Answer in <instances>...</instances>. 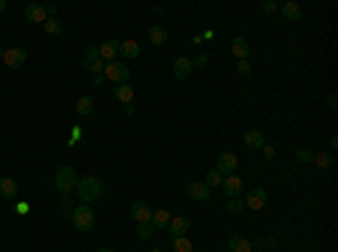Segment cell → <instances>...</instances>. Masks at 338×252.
Returning a JSON list of instances; mask_svg holds the SVG:
<instances>
[{
	"instance_id": "obj_1",
	"label": "cell",
	"mask_w": 338,
	"mask_h": 252,
	"mask_svg": "<svg viewBox=\"0 0 338 252\" xmlns=\"http://www.w3.org/2000/svg\"><path fill=\"white\" fill-rule=\"evenodd\" d=\"M75 187H77V196H79L84 202L99 200L102 194H104V184H102V180H99L97 176H86V178L77 180Z\"/></svg>"
},
{
	"instance_id": "obj_2",
	"label": "cell",
	"mask_w": 338,
	"mask_h": 252,
	"mask_svg": "<svg viewBox=\"0 0 338 252\" xmlns=\"http://www.w3.org/2000/svg\"><path fill=\"white\" fill-rule=\"evenodd\" d=\"M72 225L79 232H90L95 225V212L88 205H79L72 210Z\"/></svg>"
},
{
	"instance_id": "obj_3",
	"label": "cell",
	"mask_w": 338,
	"mask_h": 252,
	"mask_svg": "<svg viewBox=\"0 0 338 252\" xmlns=\"http://www.w3.org/2000/svg\"><path fill=\"white\" fill-rule=\"evenodd\" d=\"M54 184H57L59 192H70L72 187L77 184V174L72 166H59L57 174H54Z\"/></svg>"
},
{
	"instance_id": "obj_4",
	"label": "cell",
	"mask_w": 338,
	"mask_h": 252,
	"mask_svg": "<svg viewBox=\"0 0 338 252\" xmlns=\"http://www.w3.org/2000/svg\"><path fill=\"white\" fill-rule=\"evenodd\" d=\"M102 74L106 76L108 81H115V84H124V81H129L131 70L124 66V63H120V61H111V63H106V66H104V72H102Z\"/></svg>"
},
{
	"instance_id": "obj_5",
	"label": "cell",
	"mask_w": 338,
	"mask_h": 252,
	"mask_svg": "<svg viewBox=\"0 0 338 252\" xmlns=\"http://www.w3.org/2000/svg\"><path fill=\"white\" fill-rule=\"evenodd\" d=\"M237 164H239L237 156H234V153H230V151L221 153V156L216 158V171H219V174H234Z\"/></svg>"
},
{
	"instance_id": "obj_6",
	"label": "cell",
	"mask_w": 338,
	"mask_h": 252,
	"mask_svg": "<svg viewBox=\"0 0 338 252\" xmlns=\"http://www.w3.org/2000/svg\"><path fill=\"white\" fill-rule=\"evenodd\" d=\"M25 58H27V52H25L23 48L5 50V54H3V61H5V66H7V68H18V66H23V63H25Z\"/></svg>"
},
{
	"instance_id": "obj_7",
	"label": "cell",
	"mask_w": 338,
	"mask_h": 252,
	"mask_svg": "<svg viewBox=\"0 0 338 252\" xmlns=\"http://www.w3.org/2000/svg\"><path fill=\"white\" fill-rule=\"evenodd\" d=\"M221 187H223V192H225V196L228 198H237L239 194H241V189H243V180L239 178V176L230 174L228 178L221 182Z\"/></svg>"
},
{
	"instance_id": "obj_8",
	"label": "cell",
	"mask_w": 338,
	"mask_h": 252,
	"mask_svg": "<svg viewBox=\"0 0 338 252\" xmlns=\"http://www.w3.org/2000/svg\"><path fill=\"white\" fill-rule=\"evenodd\" d=\"M151 207H149V202L144 200H135L133 205H131V216H133L138 223H149L151 220Z\"/></svg>"
},
{
	"instance_id": "obj_9",
	"label": "cell",
	"mask_w": 338,
	"mask_h": 252,
	"mask_svg": "<svg viewBox=\"0 0 338 252\" xmlns=\"http://www.w3.org/2000/svg\"><path fill=\"white\" fill-rule=\"evenodd\" d=\"M246 207H250L252 212H257V210H261V207L266 205V192L261 187H255V189H250L248 192V196H246Z\"/></svg>"
},
{
	"instance_id": "obj_10",
	"label": "cell",
	"mask_w": 338,
	"mask_h": 252,
	"mask_svg": "<svg viewBox=\"0 0 338 252\" xmlns=\"http://www.w3.org/2000/svg\"><path fill=\"white\" fill-rule=\"evenodd\" d=\"M187 230H189V218H187V216H171V220H169V234H171V238L185 236V234H187Z\"/></svg>"
},
{
	"instance_id": "obj_11",
	"label": "cell",
	"mask_w": 338,
	"mask_h": 252,
	"mask_svg": "<svg viewBox=\"0 0 338 252\" xmlns=\"http://www.w3.org/2000/svg\"><path fill=\"white\" fill-rule=\"evenodd\" d=\"M171 70H174V76L176 79H187L189 74H192V70H194V66H192V61H189V58H185V56H180V58H176L174 61V68H171Z\"/></svg>"
},
{
	"instance_id": "obj_12",
	"label": "cell",
	"mask_w": 338,
	"mask_h": 252,
	"mask_svg": "<svg viewBox=\"0 0 338 252\" xmlns=\"http://www.w3.org/2000/svg\"><path fill=\"white\" fill-rule=\"evenodd\" d=\"M25 16H27V20H30V22H45V20H48V12H45V7H43V4H36V2L27 4V7H25Z\"/></svg>"
},
{
	"instance_id": "obj_13",
	"label": "cell",
	"mask_w": 338,
	"mask_h": 252,
	"mask_svg": "<svg viewBox=\"0 0 338 252\" xmlns=\"http://www.w3.org/2000/svg\"><path fill=\"white\" fill-rule=\"evenodd\" d=\"M187 196L192 198V200L203 202V200H207V198H210V187H207L205 182H192L187 187Z\"/></svg>"
},
{
	"instance_id": "obj_14",
	"label": "cell",
	"mask_w": 338,
	"mask_h": 252,
	"mask_svg": "<svg viewBox=\"0 0 338 252\" xmlns=\"http://www.w3.org/2000/svg\"><path fill=\"white\" fill-rule=\"evenodd\" d=\"M97 50H99V58L111 63L113 58L120 54V43H117V40H106V43H102Z\"/></svg>"
},
{
	"instance_id": "obj_15",
	"label": "cell",
	"mask_w": 338,
	"mask_h": 252,
	"mask_svg": "<svg viewBox=\"0 0 338 252\" xmlns=\"http://www.w3.org/2000/svg\"><path fill=\"white\" fill-rule=\"evenodd\" d=\"M230 250L232 252H252V243L248 241L246 236H241V234H232L228 241Z\"/></svg>"
},
{
	"instance_id": "obj_16",
	"label": "cell",
	"mask_w": 338,
	"mask_h": 252,
	"mask_svg": "<svg viewBox=\"0 0 338 252\" xmlns=\"http://www.w3.org/2000/svg\"><path fill=\"white\" fill-rule=\"evenodd\" d=\"M230 50H232V54L239 58V61H246V56L250 54V45H248V40L241 38V36H237V38L232 40Z\"/></svg>"
},
{
	"instance_id": "obj_17",
	"label": "cell",
	"mask_w": 338,
	"mask_h": 252,
	"mask_svg": "<svg viewBox=\"0 0 338 252\" xmlns=\"http://www.w3.org/2000/svg\"><path fill=\"white\" fill-rule=\"evenodd\" d=\"M282 14L286 20H300L302 18V4L295 2V0H288V2L282 4Z\"/></svg>"
},
{
	"instance_id": "obj_18",
	"label": "cell",
	"mask_w": 338,
	"mask_h": 252,
	"mask_svg": "<svg viewBox=\"0 0 338 252\" xmlns=\"http://www.w3.org/2000/svg\"><path fill=\"white\" fill-rule=\"evenodd\" d=\"M120 54L126 58H138L140 54H142V50H140V43L133 38L124 40V43H120Z\"/></svg>"
},
{
	"instance_id": "obj_19",
	"label": "cell",
	"mask_w": 338,
	"mask_h": 252,
	"mask_svg": "<svg viewBox=\"0 0 338 252\" xmlns=\"http://www.w3.org/2000/svg\"><path fill=\"white\" fill-rule=\"evenodd\" d=\"M243 144H246L248 148H261L264 146V135L259 133V130H246L243 133Z\"/></svg>"
},
{
	"instance_id": "obj_20",
	"label": "cell",
	"mask_w": 338,
	"mask_h": 252,
	"mask_svg": "<svg viewBox=\"0 0 338 252\" xmlns=\"http://www.w3.org/2000/svg\"><path fill=\"white\" fill-rule=\"evenodd\" d=\"M169 220H171V214L167 210H158V212H153L151 214V220L149 223L153 225V228H158V230H165V228H169Z\"/></svg>"
},
{
	"instance_id": "obj_21",
	"label": "cell",
	"mask_w": 338,
	"mask_h": 252,
	"mask_svg": "<svg viewBox=\"0 0 338 252\" xmlns=\"http://www.w3.org/2000/svg\"><path fill=\"white\" fill-rule=\"evenodd\" d=\"M113 97L126 106V104H131V99H133V88H131L129 84H120L115 90H113Z\"/></svg>"
},
{
	"instance_id": "obj_22",
	"label": "cell",
	"mask_w": 338,
	"mask_h": 252,
	"mask_svg": "<svg viewBox=\"0 0 338 252\" xmlns=\"http://www.w3.org/2000/svg\"><path fill=\"white\" fill-rule=\"evenodd\" d=\"M167 30L165 27H160V25H153L151 30H149V40H151L153 45H165L167 43Z\"/></svg>"
},
{
	"instance_id": "obj_23",
	"label": "cell",
	"mask_w": 338,
	"mask_h": 252,
	"mask_svg": "<svg viewBox=\"0 0 338 252\" xmlns=\"http://www.w3.org/2000/svg\"><path fill=\"white\" fill-rule=\"evenodd\" d=\"M0 194L5 198H16L18 196V184L12 178H0Z\"/></svg>"
},
{
	"instance_id": "obj_24",
	"label": "cell",
	"mask_w": 338,
	"mask_h": 252,
	"mask_svg": "<svg viewBox=\"0 0 338 252\" xmlns=\"http://www.w3.org/2000/svg\"><path fill=\"white\" fill-rule=\"evenodd\" d=\"M171 246H174V252H194V246L187 236H176L171 238Z\"/></svg>"
},
{
	"instance_id": "obj_25",
	"label": "cell",
	"mask_w": 338,
	"mask_h": 252,
	"mask_svg": "<svg viewBox=\"0 0 338 252\" xmlns=\"http://www.w3.org/2000/svg\"><path fill=\"white\" fill-rule=\"evenodd\" d=\"M313 162H315V166H320V169H331L333 166V156H329V153H315Z\"/></svg>"
},
{
	"instance_id": "obj_26",
	"label": "cell",
	"mask_w": 338,
	"mask_h": 252,
	"mask_svg": "<svg viewBox=\"0 0 338 252\" xmlns=\"http://www.w3.org/2000/svg\"><path fill=\"white\" fill-rule=\"evenodd\" d=\"M90 112H93V99H90V97H81L79 102H77V115L86 117V115H90Z\"/></svg>"
},
{
	"instance_id": "obj_27",
	"label": "cell",
	"mask_w": 338,
	"mask_h": 252,
	"mask_svg": "<svg viewBox=\"0 0 338 252\" xmlns=\"http://www.w3.org/2000/svg\"><path fill=\"white\" fill-rule=\"evenodd\" d=\"M43 27H45V32H48L50 36H59V34H61V22H59L57 18H48V20L43 22Z\"/></svg>"
},
{
	"instance_id": "obj_28",
	"label": "cell",
	"mask_w": 338,
	"mask_h": 252,
	"mask_svg": "<svg viewBox=\"0 0 338 252\" xmlns=\"http://www.w3.org/2000/svg\"><path fill=\"white\" fill-rule=\"evenodd\" d=\"M153 225L151 223H138V236L142 238V241H149V238L153 236Z\"/></svg>"
},
{
	"instance_id": "obj_29",
	"label": "cell",
	"mask_w": 338,
	"mask_h": 252,
	"mask_svg": "<svg viewBox=\"0 0 338 252\" xmlns=\"http://www.w3.org/2000/svg\"><path fill=\"white\" fill-rule=\"evenodd\" d=\"M221 182H223V178H221L219 171H207V176H205V184H207V187H219Z\"/></svg>"
},
{
	"instance_id": "obj_30",
	"label": "cell",
	"mask_w": 338,
	"mask_h": 252,
	"mask_svg": "<svg viewBox=\"0 0 338 252\" xmlns=\"http://www.w3.org/2000/svg\"><path fill=\"white\" fill-rule=\"evenodd\" d=\"M243 207H246V202H243L239 196L237 198H230V200H228V212H232V214H239Z\"/></svg>"
},
{
	"instance_id": "obj_31",
	"label": "cell",
	"mask_w": 338,
	"mask_h": 252,
	"mask_svg": "<svg viewBox=\"0 0 338 252\" xmlns=\"http://www.w3.org/2000/svg\"><path fill=\"white\" fill-rule=\"evenodd\" d=\"M295 158L300 162H311V160H313V153H311L306 146H297L295 148Z\"/></svg>"
},
{
	"instance_id": "obj_32",
	"label": "cell",
	"mask_w": 338,
	"mask_h": 252,
	"mask_svg": "<svg viewBox=\"0 0 338 252\" xmlns=\"http://www.w3.org/2000/svg\"><path fill=\"white\" fill-rule=\"evenodd\" d=\"M104 66H106V61H102V58H95V61L86 63V70H90L93 74H99V72H104Z\"/></svg>"
},
{
	"instance_id": "obj_33",
	"label": "cell",
	"mask_w": 338,
	"mask_h": 252,
	"mask_svg": "<svg viewBox=\"0 0 338 252\" xmlns=\"http://www.w3.org/2000/svg\"><path fill=\"white\" fill-rule=\"evenodd\" d=\"M95 58H99V50L95 48V45H90V48H86V52H84V66L90 61H95Z\"/></svg>"
},
{
	"instance_id": "obj_34",
	"label": "cell",
	"mask_w": 338,
	"mask_h": 252,
	"mask_svg": "<svg viewBox=\"0 0 338 252\" xmlns=\"http://www.w3.org/2000/svg\"><path fill=\"white\" fill-rule=\"evenodd\" d=\"M237 72H239L241 76H248V74L252 72V66H250L248 61H239V63H237Z\"/></svg>"
},
{
	"instance_id": "obj_35",
	"label": "cell",
	"mask_w": 338,
	"mask_h": 252,
	"mask_svg": "<svg viewBox=\"0 0 338 252\" xmlns=\"http://www.w3.org/2000/svg\"><path fill=\"white\" fill-rule=\"evenodd\" d=\"M261 151H264L266 160H273V158H275V146H273V144H264V146H261Z\"/></svg>"
},
{
	"instance_id": "obj_36",
	"label": "cell",
	"mask_w": 338,
	"mask_h": 252,
	"mask_svg": "<svg viewBox=\"0 0 338 252\" xmlns=\"http://www.w3.org/2000/svg\"><path fill=\"white\" fill-rule=\"evenodd\" d=\"M192 66L194 68H207V56L205 54H198V56L192 61Z\"/></svg>"
},
{
	"instance_id": "obj_37",
	"label": "cell",
	"mask_w": 338,
	"mask_h": 252,
	"mask_svg": "<svg viewBox=\"0 0 338 252\" xmlns=\"http://www.w3.org/2000/svg\"><path fill=\"white\" fill-rule=\"evenodd\" d=\"M261 12H264V14H273L275 12V9H277V4H275V2H270V0H266V2H261Z\"/></svg>"
},
{
	"instance_id": "obj_38",
	"label": "cell",
	"mask_w": 338,
	"mask_h": 252,
	"mask_svg": "<svg viewBox=\"0 0 338 252\" xmlns=\"http://www.w3.org/2000/svg\"><path fill=\"white\" fill-rule=\"evenodd\" d=\"M14 210L21 212V214H27V212H30V205H27V202H16V207H14Z\"/></svg>"
},
{
	"instance_id": "obj_39",
	"label": "cell",
	"mask_w": 338,
	"mask_h": 252,
	"mask_svg": "<svg viewBox=\"0 0 338 252\" xmlns=\"http://www.w3.org/2000/svg\"><path fill=\"white\" fill-rule=\"evenodd\" d=\"M102 81H104V76H102V74H95V79H93V84H95V86H102Z\"/></svg>"
},
{
	"instance_id": "obj_40",
	"label": "cell",
	"mask_w": 338,
	"mask_h": 252,
	"mask_svg": "<svg viewBox=\"0 0 338 252\" xmlns=\"http://www.w3.org/2000/svg\"><path fill=\"white\" fill-rule=\"evenodd\" d=\"M329 104H331V108H336V92H331V97H329Z\"/></svg>"
},
{
	"instance_id": "obj_41",
	"label": "cell",
	"mask_w": 338,
	"mask_h": 252,
	"mask_svg": "<svg viewBox=\"0 0 338 252\" xmlns=\"http://www.w3.org/2000/svg\"><path fill=\"white\" fill-rule=\"evenodd\" d=\"M5 7H7V2H5V0H0V12H3Z\"/></svg>"
},
{
	"instance_id": "obj_42",
	"label": "cell",
	"mask_w": 338,
	"mask_h": 252,
	"mask_svg": "<svg viewBox=\"0 0 338 252\" xmlns=\"http://www.w3.org/2000/svg\"><path fill=\"white\" fill-rule=\"evenodd\" d=\"M3 54H5V50H3V48H0V58H3Z\"/></svg>"
},
{
	"instance_id": "obj_43",
	"label": "cell",
	"mask_w": 338,
	"mask_h": 252,
	"mask_svg": "<svg viewBox=\"0 0 338 252\" xmlns=\"http://www.w3.org/2000/svg\"><path fill=\"white\" fill-rule=\"evenodd\" d=\"M97 252H115V250H97Z\"/></svg>"
},
{
	"instance_id": "obj_44",
	"label": "cell",
	"mask_w": 338,
	"mask_h": 252,
	"mask_svg": "<svg viewBox=\"0 0 338 252\" xmlns=\"http://www.w3.org/2000/svg\"><path fill=\"white\" fill-rule=\"evenodd\" d=\"M149 252H160V250H158V248H153V250H149Z\"/></svg>"
}]
</instances>
